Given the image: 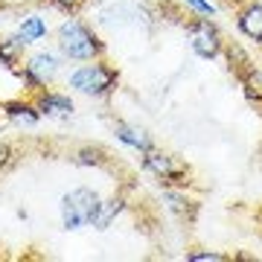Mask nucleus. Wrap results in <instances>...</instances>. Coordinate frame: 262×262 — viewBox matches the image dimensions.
Returning <instances> with one entry per match:
<instances>
[{
    "label": "nucleus",
    "instance_id": "10",
    "mask_svg": "<svg viewBox=\"0 0 262 262\" xmlns=\"http://www.w3.org/2000/svg\"><path fill=\"white\" fill-rule=\"evenodd\" d=\"M3 111H6L12 125L35 128L38 122H41V111H38L35 102H29V99H9V102H3Z\"/></svg>",
    "mask_w": 262,
    "mask_h": 262
},
{
    "label": "nucleus",
    "instance_id": "1",
    "mask_svg": "<svg viewBox=\"0 0 262 262\" xmlns=\"http://www.w3.org/2000/svg\"><path fill=\"white\" fill-rule=\"evenodd\" d=\"M56 47L64 61H94V58L105 56V41L99 38L91 24H84L82 18H64L56 29Z\"/></svg>",
    "mask_w": 262,
    "mask_h": 262
},
{
    "label": "nucleus",
    "instance_id": "15",
    "mask_svg": "<svg viewBox=\"0 0 262 262\" xmlns=\"http://www.w3.org/2000/svg\"><path fill=\"white\" fill-rule=\"evenodd\" d=\"M239 82H242V88H245V96L262 108V70H256V67L251 64L248 70L239 73Z\"/></svg>",
    "mask_w": 262,
    "mask_h": 262
},
{
    "label": "nucleus",
    "instance_id": "20",
    "mask_svg": "<svg viewBox=\"0 0 262 262\" xmlns=\"http://www.w3.org/2000/svg\"><path fill=\"white\" fill-rule=\"evenodd\" d=\"M12 163H15V151H12V146L6 140H0V175H3Z\"/></svg>",
    "mask_w": 262,
    "mask_h": 262
},
{
    "label": "nucleus",
    "instance_id": "2",
    "mask_svg": "<svg viewBox=\"0 0 262 262\" xmlns=\"http://www.w3.org/2000/svg\"><path fill=\"white\" fill-rule=\"evenodd\" d=\"M120 84V70L111 67L102 58H94V61H82V64L70 70L67 76V88L76 91L82 96H94V99H105L111 96Z\"/></svg>",
    "mask_w": 262,
    "mask_h": 262
},
{
    "label": "nucleus",
    "instance_id": "11",
    "mask_svg": "<svg viewBox=\"0 0 262 262\" xmlns=\"http://www.w3.org/2000/svg\"><path fill=\"white\" fill-rule=\"evenodd\" d=\"M27 47L29 44L24 41L20 32H15V35H3L0 38V64L9 67V70H15V67H18V58L24 56V50Z\"/></svg>",
    "mask_w": 262,
    "mask_h": 262
},
{
    "label": "nucleus",
    "instance_id": "6",
    "mask_svg": "<svg viewBox=\"0 0 262 262\" xmlns=\"http://www.w3.org/2000/svg\"><path fill=\"white\" fill-rule=\"evenodd\" d=\"M32 102H35V108L41 111V117H50V120H67V117H73V111H76V102L67 94L47 91V88L38 91V94H32Z\"/></svg>",
    "mask_w": 262,
    "mask_h": 262
},
{
    "label": "nucleus",
    "instance_id": "7",
    "mask_svg": "<svg viewBox=\"0 0 262 262\" xmlns=\"http://www.w3.org/2000/svg\"><path fill=\"white\" fill-rule=\"evenodd\" d=\"M61 64H64V58H61V53H50V50H38V53H32V56L27 58V64H24V70H29V73L35 76L38 82L47 88L53 79L58 76V70H61Z\"/></svg>",
    "mask_w": 262,
    "mask_h": 262
},
{
    "label": "nucleus",
    "instance_id": "4",
    "mask_svg": "<svg viewBox=\"0 0 262 262\" xmlns=\"http://www.w3.org/2000/svg\"><path fill=\"white\" fill-rule=\"evenodd\" d=\"M187 38H189V47L198 58H219L222 50H225V38L219 32L210 18H201V15H192L187 20Z\"/></svg>",
    "mask_w": 262,
    "mask_h": 262
},
{
    "label": "nucleus",
    "instance_id": "8",
    "mask_svg": "<svg viewBox=\"0 0 262 262\" xmlns=\"http://www.w3.org/2000/svg\"><path fill=\"white\" fill-rule=\"evenodd\" d=\"M236 27L248 41L262 47V3L259 0H245L236 9Z\"/></svg>",
    "mask_w": 262,
    "mask_h": 262
},
{
    "label": "nucleus",
    "instance_id": "18",
    "mask_svg": "<svg viewBox=\"0 0 262 262\" xmlns=\"http://www.w3.org/2000/svg\"><path fill=\"white\" fill-rule=\"evenodd\" d=\"M184 259L187 262H227V256L219 251H189Z\"/></svg>",
    "mask_w": 262,
    "mask_h": 262
},
{
    "label": "nucleus",
    "instance_id": "3",
    "mask_svg": "<svg viewBox=\"0 0 262 262\" xmlns=\"http://www.w3.org/2000/svg\"><path fill=\"white\" fill-rule=\"evenodd\" d=\"M99 204H102V195L91 187H79V189L64 192V195H61V227H64V230L94 227Z\"/></svg>",
    "mask_w": 262,
    "mask_h": 262
},
{
    "label": "nucleus",
    "instance_id": "17",
    "mask_svg": "<svg viewBox=\"0 0 262 262\" xmlns=\"http://www.w3.org/2000/svg\"><path fill=\"white\" fill-rule=\"evenodd\" d=\"M181 6H187L192 15H201V18H213L215 15V6L210 0H178Z\"/></svg>",
    "mask_w": 262,
    "mask_h": 262
},
{
    "label": "nucleus",
    "instance_id": "9",
    "mask_svg": "<svg viewBox=\"0 0 262 262\" xmlns=\"http://www.w3.org/2000/svg\"><path fill=\"white\" fill-rule=\"evenodd\" d=\"M114 137L122 143V146H128V149L140 151V155H146V151L155 149V140H151V134L146 128H137V125H131V122H122L117 120L114 122Z\"/></svg>",
    "mask_w": 262,
    "mask_h": 262
},
{
    "label": "nucleus",
    "instance_id": "5",
    "mask_svg": "<svg viewBox=\"0 0 262 262\" xmlns=\"http://www.w3.org/2000/svg\"><path fill=\"white\" fill-rule=\"evenodd\" d=\"M143 169L149 175H155L160 184H178L181 187L189 178V166L184 160L175 158V155H169V151H158V149H151L143 155Z\"/></svg>",
    "mask_w": 262,
    "mask_h": 262
},
{
    "label": "nucleus",
    "instance_id": "19",
    "mask_svg": "<svg viewBox=\"0 0 262 262\" xmlns=\"http://www.w3.org/2000/svg\"><path fill=\"white\" fill-rule=\"evenodd\" d=\"M47 3L53 6V9L64 12V15H76V12L82 9L84 3H88V0H47Z\"/></svg>",
    "mask_w": 262,
    "mask_h": 262
},
{
    "label": "nucleus",
    "instance_id": "14",
    "mask_svg": "<svg viewBox=\"0 0 262 262\" xmlns=\"http://www.w3.org/2000/svg\"><path fill=\"white\" fill-rule=\"evenodd\" d=\"M73 163L82 169H102L108 166V151L102 146H82L73 151Z\"/></svg>",
    "mask_w": 262,
    "mask_h": 262
},
{
    "label": "nucleus",
    "instance_id": "13",
    "mask_svg": "<svg viewBox=\"0 0 262 262\" xmlns=\"http://www.w3.org/2000/svg\"><path fill=\"white\" fill-rule=\"evenodd\" d=\"M18 32L24 35L27 44H35V41H44L50 35V24L47 18H41V15H24L18 24Z\"/></svg>",
    "mask_w": 262,
    "mask_h": 262
},
{
    "label": "nucleus",
    "instance_id": "16",
    "mask_svg": "<svg viewBox=\"0 0 262 262\" xmlns=\"http://www.w3.org/2000/svg\"><path fill=\"white\" fill-rule=\"evenodd\" d=\"M160 198L166 201V207L172 210V213H178V215H187L189 207H192V201H189L181 189H163V192H160Z\"/></svg>",
    "mask_w": 262,
    "mask_h": 262
},
{
    "label": "nucleus",
    "instance_id": "12",
    "mask_svg": "<svg viewBox=\"0 0 262 262\" xmlns=\"http://www.w3.org/2000/svg\"><path fill=\"white\" fill-rule=\"evenodd\" d=\"M125 195H111V198H102V204H99V213H96L94 219V227L96 230H108V227L114 225V219L117 215H122V210H125Z\"/></svg>",
    "mask_w": 262,
    "mask_h": 262
}]
</instances>
